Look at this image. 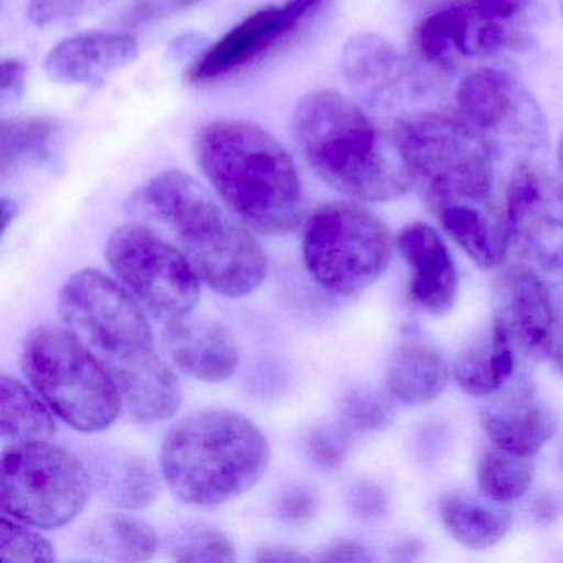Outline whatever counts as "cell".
<instances>
[{
  "instance_id": "cell-1",
  "label": "cell",
  "mask_w": 563,
  "mask_h": 563,
  "mask_svg": "<svg viewBox=\"0 0 563 563\" xmlns=\"http://www.w3.org/2000/svg\"><path fill=\"white\" fill-rule=\"evenodd\" d=\"M58 312L107 368L134 421L159 423L177 413L183 391L176 372L161 357L143 306L124 286L100 269H81L62 288Z\"/></svg>"
},
{
  "instance_id": "cell-2",
  "label": "cell",
  "mask_w": 563,
  "mask_h": 563,
  "mask_svg": "<svg viewBox=\"0 0 563 563\" xmlns=\"http://www.w3.org/2000/svg\"><path fill=\"white\" fill-rule=\"evenodd\" d=\"M128 209L167 233L199 278L219 295L243 298L268 275L266 253L252 229L223 210L189 174H157L131 197Z\"/></svg>"
},
{
  "instance_id": "cell-3",
  "label": "cell",
  "mask_w": 563,
  "mask_h": 563,
  "mask_svg": "<svg viewBox=\"0 0 563 563\" xmlns=\"http://www.w3.org/2000/svg\"><path fill=\"white\" fill-rule=\"evenodd\" d=\"M292 133L302 156L325 184L362 202H388L415 186L394 126L335 90H316L296 104Z\"/></svg>"
},
{
  "instance_id": "cell-4",
  "label": "cell",
  "mask_w": 563,
  "mask_h": 563,
  "mask_svg": "<svg viewBox=\"0 0 563 563\" xmlns=\"http://www.w3.org/2000/svg\"><path fill=\"white\" fill-rule=\"evenodd\" d=\"M203 176L233 216L266 236L295 232L305 212L301 177L291 154L263 128L213 120L194 137Z\"/></svg>"
},
{
  "instance_id": "cell-5",
  "label": "cell",
  "mask_w": 563,
  "mask_h": 563,
  "mask_svg": "<svg viewBox=\"0 0 563 563\" xmlns=\"http://www.w3.org/2000/svg\"><path fill=\"white\" fill-rule=\"evenodd\" d=\"M268 440L249 418L225 408L194 411L163 441L167 486L192 506H220L243 496L268 471Z\"/></svg>"
},
{
  "instance_id": "cell-6",
  "label": "cell",
  "mask_w": 563,
  "mask_h": 563,
  "mask_svg": "<svg viewBox=\"0 0 563 563\" xmlns=\"http://www.w3.org/2000/svg\"><path fill=\"white\" fill-rule=\"evenodd\" d=\"M394 130L431 213L456 203H493L496 159L461 114L415 111Z\"/></svg>"
},
{
  "instance_id": "cell-7",
  "label": "cell",
  "mask_w": 563,
  "mask_h": 563,
  "mask_svg": "<svg viewBox=\"0 0 563 563\" xmlns=\"http://www.w3.org/2000/svg\"><path fill=\"white\" fill-rule=\"evenodd\" d=\"M542 24L536 0H446L418 22L411 45L421 64L454 71L526 52Z\"/></svg>"
},
{
  "instance_id": "cell-8",
  "label": "cell",
  "mask_w": 563,
  "mask_h": 563,
  "mask_svg": "<svg viewBox=\"0 0 563 563\" xmlns=\"http://www.w3.org/2000/svg\"><path fill=\"white\" fill-rule=\"evenodd\" d=\"M22 368L32 388L75 430H107L124 407L107 368L67 328L41 325L29 332Z\"/></svg>"
},
{
  "instance_id": "cell-9",
  "label": "cell",
  "mask_w": 563,
  "mask_h": 563,
  "mask_svg": "<svg viewBox=\"0 0 563 563\" xmlns=\"http://www.w3.org/2000/svg\"><path fill=\"white\" fill-rule=\"evenodd\" d=\"M302 256L319 286L334 295L354 296L384 275L391 258V236L367 207L325 203L306 222Z\"/></svg>"
},
{
  "instance_id": "cell-10",
  "label": "cell",
  "mask_w": 563,
  "mask_h": 563,
  "mask_svg": "<svg viewBox=\"0 0 563 563\" xmlns=\"http://www.w3.org/2000/svg\"><path fill=\"white\" fill-rule=\"evenodd\" d=\"M91 496V476L70 451L51 441L12 443L2 453L4 516L37 529L74 522Z\"/></svg>"
},
{
  "instance_id": "cell-11",
  "label": "cell",
  "mask_w": 563,
  "mask_h": 563,
  "mask_svg": "<svg viewBox=\"0 0 563 563\" xmlns=\"http://www.w3.org/2000/svg\"><path fill=\"white\" fill-rule=\"evenodd\" d=\"M107 260L124 288L161 321L189 316L200 299V278L183 250L150 223L118 227Z\"/></svg>"
},
{
  "instance_id": "cell-12",
  "label": "cell",
  "mask_w": 563,
  "mask_h": 563,
  "mask_svg": "<svg viewBox=\"0 0 563 563\" xmlns=\"http://www.w3.org/2000/svg\"><path fill=\"white\" fill-rule=\"evenodd\" d=\"M463 120L479 134L494 159L533 163L549 140L545 114L533 95L507 71L479 68L456 93Z\"/></svg>"
},
{
  "instance_id": "cell-13",
  "label": "cell",
  "mask_w": 563,
  "mask_h": 563,
  "mask_svg": "<svg viewBox=\"0 0 563 563\" xmlns=\"http://www.w3.org/2000/svg\"><path fill=\"white\" fill-rule=\"evenodd\" d=\"M331 0H285L249 15L209 45L190 65L186 81L207 87L255 67L291 42Z\"/></svg>"
},
{
  "instance_id": "cell-14",
  "label": "cell",
  "mask_w": 563,
  "mask_h": 563,
  "mask_svg": "<svg viewBox=\"0 0 563 563\" xmlns=\"http://www.w3.org/2000/svg\"><path fill=\"white\" fill-rule=\"evenodd\" d=\"M509 243L543 272H563V183L536 163L519 164L506 194Z\"/></svg>"
},
{
  "instance_id": "cell-15",
  "label": "cell",
  "mask_w": 563,
  "mask_h": 563,
  "mask_svg": "<svg viewBox=\"0 0 563 563\" xmlns=\"http://www.w3.org/2000/svg\"><path fill=\"white\" fill-rule=\"evenodd\" d=\"M341 71L349 90L367 110L394 111L423 93L417 67L377 34L362 32L345 42Z\"/></svg>"
},
{
  "instance_id": "cell-16",
  "label": "cell",
  "mask_w": 563,
  "mask_h": 563,
  "mask_svg": "<svg viewBox=\"0 0 563 563\" xmlns=\"http://www.w3.org/2000/svg\"><path fill=\"white\" fill-rule=\"evenodd\" d=\"M496 322L520 354L549 357L556 309L545 283L527 266H514L500 276L496 292Z\"/></svg>"
},
{
  "instance_id": "cell-17",
  "label": "cell",
  "mask_w": 563,
  "mask_h": 563,
  "mask_svg": "<svg viewBox=\"0 0 563 563\" xmlns=\"http://www.w3.org/2000/svg\"><path fill=\"white\" fill-rule=\"evenodd\" d=\"M479 420L494 446L532 457L556 433V417L527 382H514L486 397Z\"/></svg>"
},
{
  "instance_id": "cell-18",
  "label": "cell",
  "mask_w": 563,
  "mask_h": 563,
  "mask_svg": "<svg viewBox=\"0 0 563 563\" xmlns=\"http://www.w3.org/2000/svg\"><path fill=\"white\" fill-rule=\"evenodd\" d=\"M163 345L174 367L196 380H229L240 364V349L232 332L210 319L184 318L164 322Z\"/></svg>"
},
{
  "instance_id": "cell-19",
  "label": "cell",
  "mask_w": 563,
  "mask_h": 563,
  "mask_svg": "<svg viewBox=\"0 0 563 563\" xmlns=\"http://www.w3.org/2000/svg\"><path fill=\"white\" fill-rule=\"evenodd\" d=\"M137 55L140 44L130 32H84L55 45L44 70L57 84L95 87L133 64Z\"/></svg>"
},
{
  "instance_id": "cell-20",
  "label": "cell",
  "mask_w": 563,
  "mask_h": 563,
  "mask_svg": "<svg viewBox=\"0 0 563 563\" xmlns=\"http://www.w3.org/2000/svg\"><path fill=\"white\" fill-rule=\"evenodd\" d=\"M398 250L410 268L413 305L427 314H446L456 301L457 272L440 233L427 223H410L398 235Z\"/></svg>"
},
{
  "instance_id": "cell-21",
  "label": "cell",
  "mask_w": 563,
  "mask_h": 563,
  "mask_svg": "<svg viewBox=\"0 0 563 563\" xmlns=\"http://www.w3.org/2000/svg\"><path fill=\"white\" fill-rule=\"evenodd\" d=\"M433 216L477 266L493 269L503 265L509 233L506 217L494 203H456L434 210Z\"/></svg>"
},
{
  "instance_id": "cell-22",
  "label": "cell",
  "mask_w": 563,
  "mask_h": 563,
  "mask_svg": "<svg viewBox=\"0 0 563 563\" xmlns=\"http://www.w3.org/2000/svg\"><path fill=\"white\" fill-rule=\"evenodd\" d=\"M388 394L408 405H423L443 394L448 367L427 342L405 339L388 365Z\"/></svg>"
},
{
  "instance_id": "cell-23",
  "label": "cell",
  "mask_w": 563,
  "mask_h": 563,
  "mask_svg": "<svg viewBox=\"0 0 563 563\" xmlns=\"http://www.w3.org/2000/svg\"><path fill=\"white\" fill-rule=\"evenodd\" d=\"M514 347L497 322L487 329L454 362V378L464 394L489 397L509 384L512 377Z\"/></svg>"
},
{
  "instance_id": "cell-24",
  "label": "cell",
  "mask_w": 563,
  "mask_h": 563,
  "mask_svg": "<svg viewBox=\"0 0 563 563\" xmlns=\"http://www.w3.org/2000/svg\"><path fill=\"white\" fill-rule=\"evenodd\" d=\"M493 500L464 490L444 494L440 500L443 526L461 545L486 550L497 545L510 527L509 512Z\"/></svg>"
},
{
  "instance_id": "cell-25",
  "label": "cell",
  "mask_w": 563,
  "mask_h": 563,
  "mask_svg": "<svg viewBox=\"0 0 563 563\" xmlns=\"http://www.w3.org/2000/svg\"><path fill=\"white\" fill-rule=\"evenodd\" d=\"M0 433L8 444L51 441L57 433L54 410L11 375L0 377Z\"/></svg>"
},
{
  "instance_id": "cell-26",
  "label": "cell",
  "mask_w": 563,
  "mask_h": 563,
  "mask_svg": "<svg viewBox=\"0 0 563 563\" xmlns=\"http://www.w3.org/2000/svg\"><path fill=\"white\" fill-rule=\"evenodd\" d=\"M57 136V123L48 118L21 117L2 120L0 179L5 183L29 167L41 166L51 159Z\"/></svg>"
},
{
  "instance_id": "cell-27",
  "label": "cell",
  "mask_w": 563,
  "mask_h": 563,
  "mask_svg": "<svg viewBox=\"0 0 563 563\" xmlns=\"http://www.w3.org/2000/svg\"><path fill=\"white\" fill-rule=\"evenodd\" d=\"M85 545L118 562H146L156 555L159 539L146 520L130 514H110L88 529Z\"/></svg>"
},
{
  "instance_id": "cell-28",
  "label": "cell",
  "mask_w": 563,
  "mask_h": 563,
  "mask_svg": "<svg viewBox=\"0 0 563 563\" xmlns=\"http://www.w3.org/2000/svg\"><path fill=\"white\" fill-rule=\"evenodd\" d=\"M98 484L107 499L124 510L146 509L161 493L159 477L140 456H107L98 467Z\"/></svg>"
},
{
  "instance_id": "cell-29",
  "label": "cell",
  "mask_w": 563,
  "mask_h": 563,
  "mask_svg": "<svg viewBox=\"0 0 563 563\" xmlns=\"http://www.w3.org/2000/svg\"><path fill=\"white\" fill-rule=\"evenodd\" d=\"M533 464L529 456L494 446L477 464V484L486 499L504 506L526 496L532 486Z\"/></svg>"
},
{
  "instance_id": "cell-30",
  "label": "cell",
  "mask_w": 563,
  "mask_h": 563,
  "mask_svg": "<svg viewBox=\"0 0 563 563\" xmlns=\"http://www.w3.org/2000/svg\"><path fill=\"white\" fill-rule=\"evenodd\" d=\"M170 559L176 562H236L232 540L213 527L194 523L177 530L167 543Z\"/></svg>"
},
{
  "instance_id": "cell-31",
  "label": "cell",
  "mask_w": 563,
  "mask_h": 563,
  "mask_svg": "<svg viewBox=\"0 0 563 563\" xmlns=\"http://www.w3.org/2000/svg\"><path fill=\"white\" fill-rule=\"evenodd\" d=\"M397 408L390 395L375 388L361 387L345 394L341 417L345 427L355 431H384L394 421Z\"/></svg>"
},
{
  "instance_id": "cell-32",
  "label": "cell",
  "mask_w": 563,
  "mask_h": 563,
  "mask_svg": "<svg viewBox=\"0 0 563 563\" xmlns=\"http://www.w3.org/2000/svg\"><path fill=\"white\" fill-rule=\"evenodd\" d=\"M57 550L51 540L35 532L29 523L15 519L0 520V562H55Z\"/></svg>"
},
{
  "instance_id": "cell-33",
  "label": "cell",
  "mask_w": 563,
  "mask_h": 563,
  "mask_svg": "<svg viewBox=\"0 0 563 563\" xmlns=\"http://www.w3.org/2000/svg\"><path fill=\"white\" fill-rule=\"evenodd\" d=\"M120 0H29L27 18L37 27H70Z\"/></svg>"
},
{
  "instance_id": "cell-34",
  "label": "cell",
  "mask_w": 563,
  "mask_h": 563,
  "mask_svg": "<svg viewBox=\"0 0 563 563\" xmlns=\"http://www.w3.org/2000/svg\"><path fill=\"white\" fill-rule=\"evenodd\" d=\"M349 428L342 424H328L318 428L309 437V454L316 464L324 470H341L351 450V437Z\"/></svg>"
},
{
  "instance_id": "cell-35",
  "label": "cell",
  "mask_w": 563,
  "mask_h": 563,
  "mask_svg": "<svg viewBox=\"0 0 563 563\" xmlns=\"http://www.w3.org/2000/svg\"><path fill=\"white\" fill-rule=\"evenodd\" d=\"M202 0H131L121 21L128 25H151L176 18L199 5Z\"/></svg>"
},
{
  "instance_id": "cell-36",
  "label": "cell",
  "mask_w": 563,
  "mask_h": 563,
  "mask_svg": "<svg viewBox=\"0 0 563 563\" xmlns=\"http://www.w3.org/2000/svg\"><path fill=\"white\" fill-rule=\"evenodd\" d=\"M276 516L291 526H308L318 516V499L308 487H289L276 500Z\"/></svg>"
},
{
  "instance_id": "cell-37",
  "label": "cell",
  "mask_w": 563,
  "mask_h": 563,
  "mask_svg": "<svg viewBox=\"0 0 563 563\" xmlns=\"http://www.w3.org/2000/svg\"><path fill=\"white\" fill-rule=\"evenodd\" d=\"M349 507L365 523L382 522L388 514V500L382 487L372 483H358L349 494Z\"/></svg>"
},
{
  "instance_id": "cell-38",
  "label": "cell",
  "mask_w": 563,
  "mask_h": 563,
  "mask_svg": "<svg viewBox=\"0 0 563 563\" xmlns=\"http://www.w3.org/2000/svg\"><path fill=\"white\" fill-rule=\"evenodd\" d=\"M0 107H15L24 97L27 67L21 58H5L0 65Z\"/></svg>"
},
{
  "instance_id": "cell-39",
  "label": "cell",
  "mask_w": 563,
  "mask_h": 563,
  "mask_svg": "<svg viewBox=\"0 0 563 563\" xmlns=\"http://www.w3.org/2000/svg\"><path fill=\"white\" fill-rule=\"evenodd\" d=\"M319 562H374L377 556L364 543L355 540H335L318 555Z\"/></svg>"
},
{
  "instance_id": "cell-40",
  "label": "cell",
  "mask_w": 563,
  "mask_h": 563,
  "mask_svg": "<svg viewBox=\"0 0 563 563\" xmlns=\"http://www.w3.org/2000/svg\"><path fill=\"white\" fill-rule=\"evenodd\" d=\"M255 560L260 563H299L309 562L311 559L289 547L265 545L256 550Z\"/></svg>"
},
{
  "instance_id": "cell-41",
  "label": "cell",
  "mask_w": 563,
  "mask_h": 563,
  "mask_svg": "<svg viewBox=\"0 0 563 563\" xmlns=\"http://www.w3.org/2000/svg\"><path fill=\"white\" fill-rule=\"evenodd\" d=\"M206 48L203 38L200 37V35L187 34L173 42V45H170V54H173V58H177V60L190 57V55H196L197 58Z\"/></svg>"
},
{
  "instance_id": "cell-42",
  "label": "cell",
  "mask_w": 563,
  "mask_h": 563,
  "mask_svg": "<svg viewBox=\"0 0 563 563\" xmlns=\"http://www.w3.org/2000/svg\"><path fill=\"white\" fill-rule=\"evenodd\" d=\"M550 361H552L553 367L563 375V316H556L555 332H553L552 345L549 351Z\"/></svg>"
},
{
  "instance_id": "cell-43",
  "label": "cell",
  "mask_w": 563,
  "mask_h": 563,
  "mask_svg": "<svg viewBox=\"0 0 563 563\" xmlns=\"http://www.w3.org/2000/svg\"><path fill=\"white\" fill-rule=\"evenodd\" d=\"M0 207H2V230L8 232L9 227H11L12 222H15V219L19 217V206L14 199H9V197H2V202H0Z\"/></svg>"
},
{
  "instance_id": "cell-44",
  "label": "cell",
  "mask_w": 563,
  "mask_h": 563,
  "mask_svg": "<svg viewBox=\"0 0 563 563\" xmlns=\"http://www.w3.org/2000/svg\"><path fill=\"white\" fill-rule=\"evenodd\" d=\"M559 163H560V173H562V176H563V137H562V141H560V146H559Z\"/></svg>"
},
{
  "instance_id": "cell-45",
  "label": "cell",
  "mask_w": 563,
  "mask_h": 563,
  "mask_svg": "<svg viewBox=\"0 0 563 563\" xmlns=\"http://www.w3.org/2000/svg\"><path fill=\"white\" fill-rule=\"evenodd\" d=\"M418 4H424V2H431V0H415Z\"/></svg>"
},
{
  "instance_id": "cell-46",
  "label": "cell",
  "mask_w": 563,
  "mask_h": 563,
  "mask_svg": "<svg viewBox=\"0 0 563 563\" xmlns=\"http://www.w3.org/2000/svg\"><path fill=\"white\" fill-rule=\"evenodd\" d=\"M562 464H563V451H562Z\"/></svg>"
},
{
  "instance_id": "cell-47",
  "label": "cell",
  "mask_w": 563,
  "mask_h": 563,
  "mask_svg": "<svg viewBox=\"0 0 563 563\" xmlns=\"http://www.w3.org/2000/svg\"><path fill=\"white\" fill-rule=\"evenodd\" d=\"M562 11H563V8H562Z\"/></svg>"
}]
</instances>
